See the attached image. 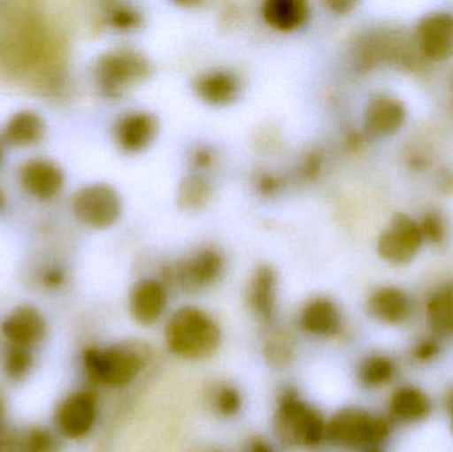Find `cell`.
<instances>
[{"mask_svg":"<svg viewBox=\"0 0 453 452\" xmlns=\"http://www.w3.org/2000/svg\"><path fill=\"white\" fill-rule=\"evenodd\" d=\"M150 358V347L133 340L109 348H87L82 353V365L92 384L121 387L134 381Z\"/></svg>","mask_w":453,"mask_h":452,"instance_id":"1","label":"cell"},{"mask_svg":"<svg viewBox=\"0 0 453 452\" xmlns=\"http://www.w3.org/2000/svg\"><path fill=\"white\" fill-rule=\"evenodd\" d=\"M165 334L170 352L188 361L211 357L222 341L218 324L196 307L175 310L167 321Z\"/></svg>","mask_w":453,"mask_h":452,"instance_id":"2","label":"cell"},{"mask_svg":"<svg viewBox=\"0 0 453 452\" xmlns=\"http://www.w3.org/2000/svg\"><path fill=\"white\" fill-rule=\"evenodd\" d=\"M276 432L288 445L314 448L326 437V424L321 413L300 400L295 390H287L279 401Z\"/></svg>","mask_w":453,"mask_h":452,"instance_id":"3","label":"cell"},{"mask_svg":"<svg viewBox=\"0 0 453 452\" xmlns=\"http://www.w3.org/2000/svg\"><path fill=\"white\" fill-rule=\"evenodd\" d=\"M390 434V424L364 409L345 408L326 424V437L335 446L364 448L380 445Z\"/></svg>","mask_w":453,"mask_h":452,"instance_id":"4","label":"cell"},{"mask_svg":"<svg viewBox=\"0 0 453 452\" xmlns=\"http://www.w3.org/2000/svg\"><path fill=\"white\" fill-rule=\"evenodd\" d=\"M95 73L101 90L111 97H119L149 76L150 64L134 50H111L98 58Z\"/></svg>","mask_w":453,"mask_h":452,"instance_id":"5","label":"cell"},{"mask_svg":"<svg viewBox=\"0 0 453 452\" xmlns=\"http://www.w3.org/2000/svg\"><path fill=\"white\" fill-rule=\"evenodd\" d=\"M223 272V257L217 249H203L188 259L164 268L165 280L186 292H198L217 283Z\"/></svg>","mask_w":453,"mask_h":452,"instance_id":"6","label":"cell"},{"mask_svg":"<svg viewBox=\"0 0 453 452\" xmlns=\"http://www.w3.org/2000/svg\"><path fill=\"white\" fill-rule=\"evenodd\" d=\"M72 209L80 222L93 228H106L119 220L121 198L111 186L92 183L74 194Z\"/></svg>","mask_w":453,"mask_h":452,"instance_id":"7","label":"cell"},{"mask_svg":"<svg viewBox=\"0 0 453 452\" xmlns=\"http://www.w3.org/2000/svg\"><path fill=\"white\" fill-rule=\"evenodd\" d=\"M97 417L98 405L95 393L77 390L64 398L56 409V429L66 440H82L92 432Z\"/></svg>","mask_w":453,"mask_h":452,"instance_id":"8","label":"cell"},{"mask_svg":"<svg viewBox=\"0 0 453 452\" xmlns=\"http://www.w3.org/2000/svg\"><path fill=\"white\" fill-rule=\"evenodd\" d=\"M423 244L419 226L409 215L396 214L378 241V254L395 265L409 264Z\"/></svg>","mask_w":453,"mask_h":452,"instance_id":"9","label":"cell"},{"mask_svg":"<svg viewBox=\"0 0 453 452\" xmlns=\"http://www.w3.org/2000/svg\"><path fill=\"white\" fill-rule=\"evenodd\" d=\"M0 333L7 345L35 349L48 333V324L42 310L31 304L13 308L0 324Z\"/></svg>","mask_w":453,"mask_h":452,"instance_id":"10","label":"cell"},{"mask_svg":"<svg viewBox=\"0 0 453 452\" xmlns=\"http://www.w3.org/2000/svg\"><path fill=\"white\" fill-rule=\"evenodd\" d=\"M420 50L431 60L443 61L453 55V15L433 12L418 24Z\"/></svg>","mask_w":453,"mask_h":452,"instance_id":"11","label":"cell"},{"mask_svg":"<svg viewBox=\"0 0 453 452\" xmlns=\"http://www.w3.org/2000/svg\"><path fill=\"white\" fill-rule=\"evenodd\" d=\"M166 287L154 279L138 281L130 291V313L140 326L156 324L166 310Z\"/></svg>","mask_w":453,"mask_h":452,"instance_id":"12","label":"cell"},{"mask_svg":"<svg viewBox=\"0 0 453 452\" xmlns=\"http://www.w3.org/2000/svg\"><path fill=\"white\" fill-rule=\"evenodd\" d=\"M158 124L156 117L146 111L125 114L114 125V138L127 153L145 150L156 138Z\"/></svg>","mask_w":453,"mask_h":452,"instance_id":"13","label":"cell"},{"mask_svg":"<svg viewBox=\"0 0 453 452\" xmlns=\"http://www.w3.org/2000/svg\"><path fill=\"white\" fill-rule=\"evenodd\" d=\"M20 180L28 193L50 199L61 190L64 174L55 162L47 158H29L20 167Z\"/></svg>","mask_w":453,"mask_h":452,"instance_id":"14","label":"cell"},{"mask_svg":"<svg viewBox=\"0 0 453 452\" xmlns=\"http://www.w3.org/2000/svg\"><path fill=\"white\" fill-rule=\"evenodd\" d=\"M406 121V108L388 96L372 98L365 113V127L372 137H388L398 132Z\"/></svg>","mask_w":453,"mask_h":452,"instance_id":"15","label":"cell"},{"mask_svg":"<svg viewBox=\"0 0 453 452\" xmlns=\"http://www.w3.org/2000/svg\"><path fill=\"white\" fill-rule=\"evenodd\" d=\"M367 310L375 320L388 326L406 323L412 313L409 295L396 287H383L367 300Z\"/></svg>","mask_w":453,"mask_h":452,"instance_id":"16","label":"cell"},{"mask_svg":"<svg viewBox=\"0 0 453 452\" xmlns=\"http://www.w3.org/2000/svg\"><path fill=\"white\" fill-rule=\"evenodd\" d=\"M300 326L314 336H335L341 331L340 310L332 300L316 297L301 310Z\"/></svg>","mask_w":453,"mask_h":452,"instance_id":"17","label":"cell"},{"mask_svg":"<svg viewBox=\"0 0 453 452\" xmlns=\"http://www.w3.org/2000/svg\"><path fill=\"white\" fill-rule=\"evenodd\" d=\"M276 273L271 267L257 268L248 286V304L264 323L272 320L276 307Z\"/></svg>","mask_w":453,"mask_h":452,"instance_id":"18","label":"cell"},{"mask_svg":"<svg viewBox=\"0 0 453 452\" xmlns=\"http://www.w3.org/2000/svg\"><path fill=\"white\" fill-rule=\"evenodd\" d=\"M194 89L207 103L226 105L239 95L240 82L232 72L211 71L196 77Z\"/></svg>","mask_w":453,"mask_h":452,"instance_id":"19","label":"cell"},{"mask_svg":"<svg viewBox=\"0 0 453 452\" xmlns=\"http://www.w3.org/2000/svg\"><path fill=\"white\" fill-rule=\"evenodd\" d=\"M308 15V4L303 0H266L263 4L264 20L279 31L298 28Z\"/></svg>","mask_w":453,"mask_h":452,"instance_id":"20","label":"cell"},{"mask_svg":"<svg viewBox=\"0 0 453 452\" xmlns=\"http://www.w3.org/2000/svg\"><path fill=\"white\" fill-rule=\"evenodd\" d=\"M390 410L399 421L419 422L430 416L433 403L418 387H402L391 397Z\"/></svg>","mask_w":453,"mask_h":452,"instance_id":"21","label":"cell"},{"mask_svg":"<svg viewBox=\"0 0 453 452\" xmlns=\"http://www.w3.org/2000/svg\"><path fill=\"white\" fill-rule=\"evenodd\" d=\"M44 121L32 111L13 114L3 127L2 137L11 145H31L44 134Z\"/></svg>","mask_w":453,"mask_h":452,"instance_id":"22","label":"cell"},{"mask_svg":"<svg viewBox=\"0 0 453 452\" xmlns=\"http://www.w3.org/2000/svg\"><path fill=\"white\" fill-rule=\"evenodd\" d=\"M428 324L441 334H453V283L433 292L426 305Z\"/></svg>","mask_w":453,"mask_h":452,"instance_id":"23","label":"cell"},{"mask_svg":"<svg viewBox=\"0 0 453 452\" xmlns=\"http://www.w3.org/2000/svg\"><path fill=\"white\" fill-rule=\"evenodd\" d=\"M296 352V340L292 333L280 329L269 334L264 345V357L273 368H287L292 364Z\"/></svg>","mask_w":453,"mask_h":452,"instance_id":"24","label":"cell"},{"mask_svg":"<svg viewBox=\"0 0 453 452\" xmlns=\"http://www.w3.org/2000/svg\"><path fill=\"white\" fill-rule=\"evenodd\" d=\"M211 185L201 175L185 178L178 188V204L188 211L203 209L211 199Z\"/></svg>","mask_w":453,"mask_h":452,"instance_id":"25","label":"cell"},{"mask_svg":"<svg viewBox=\"0 0 453 452\" xmlns=\"http://www.w3.org/2000/svg\"><path fill=\"white\" fill-rule=\"evenodd\" d=\"M35 365L34 349L7 345L2 360L4 376L10 381L20 382L31 374Z\"/></svg>","mask_w":453,"mask_h":452,"instance_id":"26","label":"cell"},{"mask_svg":"<svg viewBox=\"0 0 453 452\" xmlns=\"http://www.w3.org/2000/svg\"><path fill=\"white\" fill-rule=\"evenodd\" d=\"M395 365L386 356H370L358 365V379L366 387H380L393 379Z\"/></svg>","mask_w":453,"mask_h":452,"instance_id":"27","label":"cell"},{"mask_svg":"<svg viewBox=\"0 0 453 452\" xmlns=\"http://www.w3.org/2000/svg\"><path fill=\"white\" fill-rule=\"evenodd\" d=\"M58 434L44 426L29 427L20 434L19 452H60Z\"/></svg>","mask_w":453,"mask_h":452,"instance_id":"28","label":"cell"},{"mask_svg":"<svg viewBox=\"0 0 453 452\" xmlns=\"http://www.w3.org/2000/svg\"><path fill=\"white\" fill-rule=\"evenodd\" d=\"M419 226L420 234H422L423 241H428L433 244H439L443 241L446 236V225L438 212H427L423 215Z\"/></svg>","mask_w":453,"mask_h":452,"instance_id":"29","label":"cell"},{"mask_svg":"<svg viewBox=\"0 0 453 452\" xmlns=\"http://www.w3.org/2000/svg\"><path fill=\"white\" fill-rule=\"evenodd\" d=\"M215 408L222 416L232 417L242 408V395L232 387H223L215 395Z\"/></svg>","mask_w":453,"mask_h":452,"instance_id":"30","label":"cell"},{"mask_svg":"<svg viewBox=\"0 0 453 452\" xmlns=\"http://www.w3.org/2000/svg\"><path fill=\"white\" fill-rule=\"evenodd\" d=\"M109 23L119 29H132L141 24V15L133 8L117 5L109 11Z\"/></svg>","mask_w":453,"mask_h":452,"instance_id":"31","label":"cell"},{"mask_svg":"<svg viewBox=\"0 0 453 452\" xmlns=\"http://www.w3.org/2000/svg\"><path fill=\"white\" fill-rule=\"evenodd\" d=\"M20 434L16 433L7 422L0 424V452H19Z\"/></svg>","mask_w":453,"mask_h":452,"instance_id":"32","label":"cell"},{"mask_svg":"<svg viewBox=\"0 0 453 452\" xmlns=\"http://www.w3.org/2000/svg\"><path fill=\"white\" fill-rule=\"evenodd\" d=\"M439 350L441 349H439L438 342H436L435 340L426 339L415 347L414 357L417 358L418 361L426 363V361L435 358L436 356L439 355Z\"/></svg>","mask_w":453,"mask_h":452,"instance_id":"33","label":"cell"},{"mask_svg":"<svg viewBox=\"0 0 453 452\" xmlns=\"http://www.w3.org/2000/svg\"><path fill=\"white\" fill-rule=\"evenodd\" d=\"M279 180L272 177V175H263V177L260 178V180H258V188H260V193L266 194V195L274 193V191L279 188Z\"/></svg>","mask_w":453,"mask_h":452,"instance_id":"34","label":"cell"},{"mask_svg":"<svg viewBox=\"0 0 453 452\" xmlns=\"http://www.w3.org/2000/svg\"><path fill=\"white\" fill-rule=\"evenodd\" d=\"M212 154L207 149H199L194 153L193 164L194 166L199 169H207L211 165Z\"/></svg>","mask_w":453,"mask_h":452,"instance_id":"35","label":"cell"},{"mask_svg":"<svg viewBox=\"0 0 453 452\" xmlns=\"http://www.w3.org/2000/svg\"><path fill=\"white\" fill-rule=\"evenodd\" d=\"M439 190L446 195H453V172H443L439 177Z\"/></svg>","mask_w":453,"mask_h":452,"instance_id":"36","label":"cell"},{"mask_svg":"<svg viewBox=\"0 0 453 452\" xmlns=\"http://www.w3.org/2000/svg\"><path fill=\"white\" fill-rule=\"evenodd\" d=\"M248 452H274V450L265 441L256 438V440L250 441Z\"/></svg>","mask_w":453,"mask_h":452,"instance_id":"37","label":"cell"},{"mask_svg":"<svg viewBox=\"0 0 453 452\" xmlns=\"http://www.w3.org/2000/svg\"><path fill=\"white\" fill-rule=\"evenodd\" d=\"M329 5L335 12L342 13L350 11L354 7V3L348 0H334V2H329Z\"/></svg>","mask_w":453,"mask_h":452,"instance_id":"38","label":"cell"},{"mask_svg":"<svg viewBox=\"0 0 453 452\" xmlns=\"http://www.w3.org/2000/svg\"><path fill=\"white\" fill-rule=\"evenodd\" d=\"M7 418V403H5L4 397H3L2 393H0V424L5 421Z\"/></svg>","mask_w":453,"mask_h":452,"instance_id":"39","label":"cell"},{"mask_svg":"<svg viewBox=\"0 0 453 452\" xmlns=\"http://www.w3.org/2000/svg\"><path fill=\"white\" fill-rule=\"evenodd\" d=\"M449 413H451V429L453 432V393L451 395H449Z\"/></svg>","mask_w":453,"mask_h":452,"instance_id":"40","label":"cell"},{"mask_svg":"<svg viewBox=\"0 0 453 452\" xmlns=\"http://www.w3.org/2000/svg\"><path fill=\"white\" fill-rule=\"evenodd\" d=\"M204 452H220L219 450H209V451H204Z\"/></svg>","mask_w":453,"mask_h":452,"instance_id":"41","label":"cell"},{"mask_svg":"<svg viewBox=\"0 0 453 452\" xmlns=\"http://www.w3.org/2000/svg\"><path fill=\"white\" fill-rule=\"evenodd\" d=\"M366 452H380L378 450H369V451H366Z\"/></svg>","mask_w":453,"mask_h":452,"instance_id":"42","label":"cell"}]
</instances>
